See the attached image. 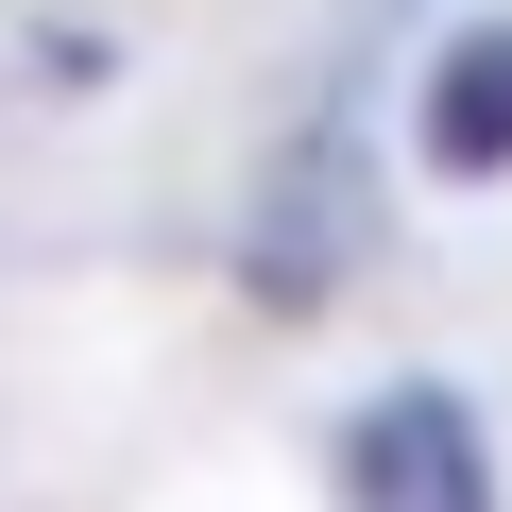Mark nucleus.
Here are the masks:
<instances>
[{
	"label": "nucleus",
	"mask_w": 512,
	"mask_h": 512,
	"mask_svg": "<svg viewBox=\"0 0 512 512\" xmlns=\"http://www.w3.org/2000/svg\"><path fill=\"white\" fill-rule=\"evenodd\" d=\"M342 495L359 512H495V444L444 376H393L359 427H342Z\"/></svg>",
	"instance_id": "nucleus-1"
},
{
	"label": "nucleus",
	"mask_w": 512,
	"mask_h": 512,
	"mask_svg": "<svg viewBox=\"0 0 512 512\" xmlns=\"http://www.w3.org/2000/svg\"><path fill=\"white\" fill-rule=\"evenodd\" d=\"M427 171H444V188L512 171V18H478V35L427 52Z\"/></svg>",
	"instance_id": "nucleus-2"
},
{
	"label": "nucleus",
	"mask_w": 512,
	"mask_h": 512,
	"mask_svg": "<svg viewBox=\"0 0 512 512\" xmlns=\"http://www.w3.org/2000/svg\"><path fill=\"white\" fill-rule=\"evenodd\" d=\"M103 52H120V35H103V18H69V35H35V69H52V86H69V103H86V86H103Z\"/></svg>",
	"instance_id": "nucleus-3"
}]
</instances>
